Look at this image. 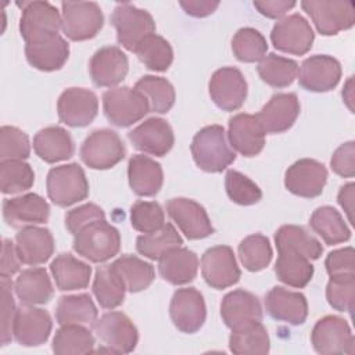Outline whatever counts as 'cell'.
I'll return each mask as SVG.
<instances>
[{
  "mask_svg": "<svg viewBox=\"0 0 355 355\" xmlns=\"http://www.w3.org/2000/svg\"><path fill=\"white\" fill-rule=\"evenodd\" d=\"M330 166L341 178H354L355 175V143L352 140L343 143L331 155Z\"/></svg>",
  "mask_w": 355,
  "mask_h": 355,
  "instance_id": "obj_57",
  "label": "cell"
},
{
  "mask_svg": "<svg viewBox=\"0 0 355 355\" xmlns=\"http://www.w3.org/2000/svg\"><path fill=\"white\" fill-rule=\"evenodd\" d=\"M132 227L141 233H151L165 225V214L155 201H136L130 207Z\"/></svg>",
  "mask_w": 355,
  "mask_h": 355,
  "instance_id": "obj_51",
  "label": "cell"
},
{
  "mask_svg": "<svg viewBox=\"0 0 355 355\" xmlns=\"http://www.w3.org/2000/svg\"><path fill=\"white\" fill-rule=\"evenodd\" d=\"M220 316L230 329H240L262 322V308L257 295L243 288L227 293L220 302Z\"/></svg>",
  "mask_w": 355,
  "mask_h": 355,
  "instance_id": "obj_24",
  "label": "cell"
},
{
  "mask_svg": "<svg viewBox=\"0 0 355 355\" xmlns=\"http://www.w3.org/2000/svg\"><path fill=\"white\" fill-rule=\"evenodd\" d=\"M183 240L178 230L171 223H165L158 230L144 233L136 240V250L140 255L148 259L158 261L165 252L172 248L182 247Z\"/></svg>",
  "mask_w": 355,
  "mask_h": 355,
  "instance_id": "obj_43",
  "label": "cell"
},
{
  "mask_svg": "<svg viewBox=\"0 0 355 355\" xmlns=\"http://www.w3.org/2000/svg\"><path fill=\"white\" fill-rule=\"evenodd\" d=\"M18 6L22 7L19 33L25 43L42 36L55 35L62 29V18L49 1H26L18 3Z\"/></svg>",
  "mask_w": 355,
  "mask_h": 355,
  "instance_id": "obj_15",
  "label": "cell"
},
{
  "mask_svg": "<svg viewBox=\"0 0 355 355\" xmlns=\"http://www.w3.org/2000/svg\"><path fill=\"white\" fill-rule=\"evenodd\" d=\"M265 308L270 318L290 324H302L308 316V301L304 294L276 286L265 295Z\"/></svg>",
  "mask_w": 355,
  "mask_h": 355,
  "instance_id": "obj_27",
  "label": "cell"
},
{
  "mask_svg": "<svg viewBox=\"0 0 355 355\" xmlns=\"http://www.w3.org/2000/svg\"><path fill=\"white\" fill-rule=\"evenodd\" d=\"M225 189L229 198L239 205H252L259 202L262 191L259 186L239 171L229 169L225 176Z\"/></svg>",
  "mask_w": 355,
  "mask_h": 355,
  "instance_id": "obj_50",
  "label": "cell"
},
{
  "mask_svg": "<svg viewBox=\"0 0 355 355\" xmlns=\"http://www.w3.org/2000/svg\"><path fill=\"white\" fill-rule=\"evenodd\" d=\"M171 320L182 333L198 331L207 318V308L202 294L194 287L178 288L169 304Z\"/></svg>",
  "mask_w": 355,
  "mask_h": 355,
  "instance_id": "obj_12",
  "label": "cell"
},
{
  "mask_svg": "<svg viewBox=\"0 0 355 355\" xmlns=\"http://www.w3.org/2000/svg\"><path fill=\"white\" fill-rule=\"evenodd\" d=\"M277 252H291L305 257L309 261L319 259L323 247L305 227L297 225H283L275 233Z\"/></svg>",
  "mask_w": 355,
  "mask_h": 355,
  "instance_id": "obj_33",
  "label": "cell"
},
{
  "mask_svg": "<svg viewBox=\"0 0 355 355\" xmlns=\"http://www.w3.org/2000/svg\"><path fill=\"white\" fill-rule=\"evenodd\" d=\"M354 198H355V184L351 182V183H347L344 186L340 187V191H338V196H337V201L340 204V207L344 209V212L347 214L348 216V220L351 223H354L352 220V211H354Z\"/></svg>",
  "mask_w": 355,
  "mask_h": 355,
  "instance_id": "obj_61",
  "label": "cell"
},
{
  "mask_svg": "<svg viewBox=\"0 0 355 355\" xmlns=\"http://www.w3.org/2000/svg\"><path fill=\"white\" fill-rule=\"evenodd\" d=\"M313 349L322 355L352 354L354 336L348 322L337 315L320 318L311 333Z\"/></svg>",
  "mask_w": 355,
  "mask_h": 355,
  "instance_id": "obj_9",
  "label": "cell"
},
{
  "mask_svg": "<svg viewBox=\"0 0 355 355\" xmlns=\"http://www.w3.org/2000/svg\"><path fill=\"white\" fill-rule=\"evenodd\" d=\"M36 155L49 164L69 159L75 153V143L69 132L61 126L40 129L33 137Z\"/></svg>",
  "mask_w": 355,
  "mask_h": 355,
  "instance_id": "obj_31",
  "label": "cell"
},
{
  "mask_svg": "<svg viewBox=\"0 0 355 355\" xmlns=\"http://www.w3.org/2000/svg\"><path fill=\"white\" fill-rule=\"evenodd\" d=\"M98 111L97 96L83 87L65 89L57 101L58 118L72 128H83L93 122Z\"/></svg>",
  "mask_w": 355,
  "mask_h": 355,
  "instance_id": "obj_16",
  "label": "cell"
},
{
  "mask_svg": "<svg viewBox=\"0 0 355 355\" xmlns=\"http://www.w3.org/2000/svg\"><path fill=\"white\" fill-rule=\"evenodd\" d=\"M46 187L49 198L58 207H69L89 196V182L85 171L76 162L51 168L47 173Z\"/></svg>",
  "mask_w": 355,
  "mask_h": 355,
  "instance_id": "obj_4",
  "label": "cell"
},
{
  "mask_svg": "<svg viewBox=\"0 0 355 355\" xmlns=\"http://www.w3.org/2000/svg\"><path fill=\"white\" fill-rule=\"evenodd\" d=\"M80 158L92 169H110L126 155V147L115 130H93L80 146Z\"/></svg>",
  "mask_w": 355,
  "mask_h": 355,
  "instance_id": "obj_7",
  "label": "cell"
},
{
  "mask_svg": "<svg viewBox=\"0 0 355 355\" xmlns=\"http://www.w3.org/2000/svg\"><path fill=\"white\" fill-rule=\"evenodd\" d=\"M72 247L78 255L90 262H105L119 252L121 234L105 219L96 220L75 234Z\"/></svg>",
  "mask_w": 355,
  "mask_h": 355,
  "instance_id": "obj_2",
  "label": "cell"
},
{
  "mask_svg": "<svg viewBox=\"0 0 355 355\" xmlns=\"http://www.w3.org/2000/svg\"><path fill=\"white\" fill-rule=\"evenodd\" d=\"M232 50L241 62L261 61L268 51V43L263 35L250 26L240 28L232 39Z\"/></svg>",
  "mask_w": 355,
  "mask_h": 355,
  "instance_id": "obj_49",
  "label": "cell"
},
{
  "mask_svg": "<svg viewBox=\"0 0 355 355\" xmlns=\"http://www.w3.org/2000/svg\"><path fill=\"white\" fill-rule=\"evenodd\" d=\"M313 272V265L305 257L291 252H279L275 263V273L284 284L302 288L311 282Z\"/></svg>",
  "mask_w": 355,
  "mask_h": 355,
  "instance_id": "obj_42",
  "label": "cell"
},
{
  "mask_svg": "<svg viewBox=\"0 0 355 355\" xmlns=\"http://www.w3.org/2000/svg\"><path fill=\"white\" fill-rule=\"evenodd\" d=\"M300 101L295 93H277L255 115L265 133L275 135L288 130L300 115Z\"/></svg>",
  "mask_w": 355,
  "mask_h": 355,
  "instance_id": "obj_22",
  "label": "cell"
},
{
  "mask_svg": "<svg viewBox=\"0 0 355 355\" xmlns=\"http://www.w3.org/2000/svg\"><path fill=\"white\" fill-rule=\"evenodd\" d=\"M166 212L189 240L205 239L214 233L205 208L194 200L171 198L166 202Z\"/></svg>",
  "mask_w": 355,
  "mask_h": 355,
  "instance_id": "obj_18",
  "label": "cell"
},
{
  "mask_svg": "<svg viewBox=\"0 0 355 355\" xmlns=\"http://www.w3.org/2000/svg\"><path fill=\"white\" fill-rule=\"evenodd\" d=\"M179 4L187 15L196 17V18L211 15L219 7V1H211V0H189V1H180Z\"/></svg>",
  "mask_w": 355,
  "mask_h": 355,
  "instance_id": "obj_60",
  "label": "cell"
},
{
  "mask_svg": "<svg viewBox=\"0 0 355 355\" xmlns=\"http://www.w3.org/2000/svg\"><path fill=\"white\" fill-rule=\"evenodd\" d=\"M17 297L24 304L40 305L51 300L54 288L44 268H29L19 273L14 283Z\"/></svg>",
  "mask_w": 355,
  "mask_h": 355,
  "instance_id": "obj_35",
  "label": "cell"
},
{
  "mask_svg": "<svg viewBox=\"0 0 355 355\" xmlns=\"http://www.w3.org/2000/svg\"><path fill=\"white\" fill-rule=\"evenodd\" d=\"M135 89L147 98L150 111L165 114L175 104V89L165 78L146 75L136 82Z\"/></svg>",
  "mask_w": 355,
  "mask_h": 355,
  "instance_id": "obj_45",
  "label": "cell"
},
{
  "mask_svg": "<svg viewBox=\"0 0 355 355\" xmlns=\"http://www.w3.org/2000/svg\"><path fill=\"white\" fill-rule=\"evenodd\" d=\"M103 110L107 119L119 128H128L150 112L147 98L135 87H111L103 93Z\"/></svg>",
  "mask_w": 355,
  "mask_h": 355,
  "instance_id": "obj_3",
  "label": "cell"
},
{
  "mask_svg": "<svg viewBox=\"0 0 355 355\" xmlns=\"http://www.w3.org/2000/svg\"><path fill=\"white\" fill-rule=\"evenodd\" d=\"M197 270L198 258L196 252L189 248H172L158 259V272L161 277L173 286L193 282L197 276Z\"/></svg>",
  "mask_w": 355,
  "mask_h": 355,
  "instance_id": "obj_32",
  "label": "cell"
},
{
  "mask_svg": "<svg viewBox=\"0 0 355 355\" xmlns=\"http://www.w3.org/2000/svg\"><path fill=\"white\" fill-rule=\"evenodd\" d=\"M133 53L144 67L157 72L166 71L173 61V51L169 42L157 33L143 39Z\"/></svg>",
  "mask_w": 355,
  "mask_h": 355,
  "instance_id": "obj_46",
  "label": "cell"
},
{
  "mask_svg": "<svg viewBox=\"0 0 355 355\" xmlns=\"http://www.w3.org/2000/svg\"><path fill=\"white\" fill-rule=\"evenodd\" d=\"M259 78L272 87H287L298 73V64L294 60L269 53L257 67Z\"/></svg>",
  "mask_w": 355,
  "mask_h": 355,
  "instance_id": "obj_44",
  "label": "cell"
},
{
  "mask_svg": "<svg viewBox=\"0 0 355 355\" xmlns=\"http://www.w3.org/2000/svg\"><path fill=\"white\" fill-rule=\"evenodd\" d=\"M55 286L61 291L86 288L90 282L92 268L71 254H60L50 265Z\"/></svg>",
  "mask_w": 355,
  "mask_h": 355,
  "instance_id": "obj_34",
  "label": "cell"
},
{
  "mask_svg": "<svg viewBox=\"0 0 355 355\" xmlns=\"http://www.w3.org/2000/svg\"><path fill=\"white\" fill-rule=\"evenodd\" d=\"M61 18L64 35L82 42L94 37L104 25V15L94 1H62Z\"/></svg>",
  "mask_w": 355,
  "mask_h": 355,
  "instance_id": "obj_6",
  "label": "cell"
},
{
  "mask_svg": "<svg viewBox=\"0 0 355 355\" xmlns=\"http://www.w3.org/2000/svg\"><path fill=\"white\" fill-rule=\"evenodd\" d=\"M17 254L25 265H42L54 252V239L49 229L35 225L22 227L15 236Z\"/></svg>",
  "mask_w": 355,
  "mask_h": 355,
  "instance_id": "obj_29",
  "label": "cell"
},
{
  "mask_svg": "<svg viewBox=\"0 0 355 355\" xmlns=\"http://www.w3.org/2000/svg\"><path fill=\"white\" fill-rule=\"evenodd\" d=\"M209 96L215 105L223 111L239 110L247 98V80L241 71L234 67L216 69L209 79Z\"/></svg>",
  "mask_w": 355,
  "mask_h": 355,
  "instance_id": "obj_11",
  "label": "cell"
},
{
  "mask_svg": "<svg viewBox=\"0 0 355 355\" xmlns=\"http://www.w3.org/2000/svg\"><path fill=\"white\" fill-rule=\"evenodd\" d=\"M128 179L132 191L140 197L155 196L164 183L161 165L144 154H136L128 164Z\"/></svg>",
  "mask_w": 355,
  "mask_h": 355,
  "instance_id": "obj_30",
  "label": "cell"
},
{
  "mask_svg": "<svg viewBox=\"0 0 355 355\" xmlns=\"http://www.w3.org/2000/svg\"><path fill=\"white\" fill-rule=\"evenodd\" d=\"M343 100L349 108L351 112H354V78L351 76L343 89Z\"/></svg>",
  "mask_w": 355,
  "mask_h": 355,
  "instance_id": "obj_62",
  "label": "cell"
},
{
  "mask_svg": "<svg viewBox=\"0 0 355 355\" xmlns=\"http://www.w3.org/2000/svg\"><path fill=\"white\" fill-rule=\"evenodd\" d=\"M301 7L323 36L337 35L341 31L352 28L355 22L354 1L305 0L301 1Z\"/></svg>",
  "mask_w": 355,
  "mask_h": 355,
  "instance_id": "obj_8",
  "label": "cell"
},
{
  "mask_svg": "<svg viewBox=\"0 0 355 355\" xmlns=\"http://www.w3.org/2000/svg\"><path fill=\"white\" fill-rule=\"evenodd\" d=\"M326 270L330 277L345 276V275H355V265H354V248L344 247L340 250L331 251L326 261Z\"/></svg>",
  "mask_w": 355,
  "mask_h": 355,
  "instance_id": "obj_56",
  "label": "cell"
},
{
  "mask_svg": "<svg viewBox=\"0 0 355 355\" xmlns=\"http://www.w3.org/2000/svg\"><path fill=\"white\" fill-rule=\"evenodd\" d=\"M35 183V173L22 159L0 162V189L3 194H17L29 190Z\"/></svg>",
  "mask_w": 355,
  "mask_h": 355,
  "instance_id": "obj_47",
  "label": "cell"
},
{
  "mask_svg": "<svg viewBox=\"0 0 355 355\" xmlns=\"http://www.w3.org/2000/svg\"><path fill=\"white\" fill-rule=\"evenodd\" d=\"M239 257L243 266L250 272L265 269L273 257L269 239L261 233L247 236L239 244Z\"/></svg>",
  "mask_w": 355,
  "mask_h": 355,
  "instance_id": "obj_48",
  "label": "cell"
},
{
  "mask_svg": "<svg viewBox=\"0 0 355 355\" xmlns=\"http://www.w3.org/2000/svg\"><path fill=\"white\" fill-rule=\"evenodd\" d=\"M295 6V1L287 0H257L254 1V7L268 18H280L288 10Z\"/></svg>",
  "mask_w": 355,
  "mask_h": 355,
  "instance_id": "obj_59",
  "label": "cell"
},
{
  "mask_svg": "<svg viewBox=\"0 0 355 355\" xmlns=\"http://www.w3.org/2000/svg\"><path fill=\"white\" fill-rule=\"evenodd\" d=\"M229 349L236 355L268 354L270 341L266 327L262 322L232 330L229 337Z\"/></svg>",
  "mask_w": 355,
  "mask_h": 355,
  "instance_id": "obj_41",
  "label": "cell"
},
{
  "mask_svg": "<svg viewBox=\"0 0 355 355\" xmlns=\"http://www.w3.org/2000/svg\"><path fill=\"white\" fill-rule=\"evenodd\" d=\"M327 182L326 166L311 158L295 161L284 173L286 189L304 198H313L322 194Z\"/></svg>",
  "mask_w": 355,
  "mask_h": 355,
  "instance_id": "obj_17",
  "label": "cell"
},
{
  "mask_svg": "<svg viewBox=\"0 0 355 355\" xmlns=\"http://www.w3.org/2000/svg\"><path fill=\"white\" fill-rule=\"evenodd\" d=\"M135 148L155 157L166 155L175 143L171 125L162 118H148L128 133Z\"/></svg>",
  "mask_w": 355,
  "mask_h": 355,
  "instance_id": "obj_21",
  "label": "cell"
},
{
  "mask_svg": "<svg viewBox=\"0 0 355 355\" xmlns=\"http://www.w3.org/2000/svg\"><path fill=\"white\" fill-rule=\"evenodd\" d=\"M104 219H105L104 211L98 205L93 202H87L65 214V227L75 236L87 225L96 220H104Z\"/></svg>",
  "mask_w": 355,
  "mask_h": 355,
  "instance_id": "obj_55",
  "label": "cell"
},
{
  "mask_svg": "<svg viewBox=\"0 0 355 355\" xmlns=\"http://www.w3.org/2000/svg\"><path fill=\"white\" fill-rule=\"evenodd\" d=\"M309 225L312 230L329 245L348 241L351 237V230L344 222L341 214L330 205H323L315 209L311 215Z\"/></svg>",
  "mask_w": 355,
  "mask_h": 355,
  "instance_id": "obj_37",
  "label": "cell"
},
{
  "mask_svg": "<svg viewBox=\"0 0 355 355\" xmlns=\"http://www.w3.org/2000/svg\"><path fill=\"white\" fill-rule=\"evenodd\" d=\"M53 320L47 311L24 304L17 309L12 334L18 344L24 347H37L47 341Z\"/></svg>",
  "mask_w": 355,
  "mask_h": 355,
  "instance_id": "obj_20",
  "label": "cell"
},
{
  "mask_svg": "<svg viewBox=\"0 0 355 355\" xmlns=\"http://www.w3.org/2000/svg\"><path fill=\"white\" fill-rule=\"evenodd\" d=\"M201 275L205 283L216 290L227 288L240 280L241 272L229 245L208 248L201 257Z\"/></svg>",
  "mask_w": 355,
  "mask_h": 355,
  "instance_id": "obj_13",
  "label": "cell"
},
{
  "mask_svg": "<svg viewBox=\"0 0 355 355\" xmlns=\"http://www.w3.org/2000/svg\"><path fill=\"white\" fill-rule=\"evenodd\" d=\"M355 294V275L330 277L326 287V298L331 308L340 312H352Z\"/></svg>",
  "mask_w": 355,
  "mask_h": 355,
  "instance_id": "obj_52",
  "label": "cell"
},
{
  "mask_svg": "<svg viewBox=\"0 0 355 355\" xmlns=\"http://www.w3.org/2000/svg\"><path fill=\"white\" fill-rule=\"evenodd\" d=\"M25 55L28 62L39 71H58L69 57V44L60 33L42 36L26 42Z\"/></svg>",
  "mask_w": 355,
  "mask_h": 355,
  "instance_id": "obj_23",
  "label": "cell"
},
{
  "mask_svg": "<svg viewBox=\"0 0 355 355\" xmlns=\"http://www.w3.org/2000/svg\"><path fill=\"white\" fill-rule=\"evenodd\" d=\"M31 154L28 135L15 126H1L0 129V159H25Z\"/></svg>",
  "mask_w": 355,
  "mask_h": 355,
  "instance_id": "obj_53",
  "label": "cell"
},
{
  "mask_svg": "<svg viewBox=\"0 0 355 355\" xmlns=\"http://www.w3.org/2000/svg\"><path fill=\"white\" fill-rule=\"evenodd\" d=\"M129 69L126 54L116 46H105L97 50L89 62L93 83L98 87H112L121 83Z\"/></svg>",
  "mask_w": 355,
  "mask_h": 355,
  "instance_id": "obj_25",
  "label": "cell"
},
{
  "mask_svg": "<svg viewBox=\"0 0 355 355\" xmlns=\"http://www.w3.org/2000/svg\"><path fill=\"white\" fill-rule=\"evenodd\" d=\"M112 268L122 277L126 290L130 293H139L150 287L154 282V266L135 255H121L112 263Z\"/></svg>",
  "mask_w": 355,
  "mask_h": 355,
  "instance_id": "obj_39",
  "label": "cell"
},
{
  "mask_svg": "<svg viewBox=\"0 0 355 355\" xmlns=\"http://www.w3.org/2000/svg\"><path fill=\"white\" fill-rule=\"evenodd\" d=\"M111 24L116 29V40L129 51H135L139 43L155 32L153 17L130 3H119L111 14Z\"/></svg>",
  "mask_w": 355,
  "mask_h": 355,
  "instance_id": "obj_5",
  "label": "cell"
},
{
  "mask_svg": "<svg viewBox=\"0 0 355 355\" xmlns=\"http://www.w3.org/2000/svg\"><path fill=\"white\" fill-rule=\"evenodd\" d=\"M19 265H21V259L17 254L15 244L11 240L4 239L3 245H1L0 275L6 276V277H11L12 275H15L19 270Z\"/></svg>",
  "mask_w": 355,
  "mask_h": 355,
  "instance_id": "obj_58",
  "label": "cell"
},
{
  "mask_svg": "<svg viewBox=\"0 0 355 355\" xmlns=\"http://www.w3.org/2000/svg\"><path fill=\"white\" fill-rule=\"evenodd\" d=\"M298 82L308 92L324 93L333 90L341 78L338 60L326 54L311 55L298 68Z\"/></svg>",
  "mask_w": 355,
  "mask_h": 355,
  "instance_id": "obj_19",
  "label": "cell"
},
{
  "mask_svg": "<svg viewBox=\"0 0 355 355\" xmlns=\"http://www.w3.org/2000/svg\"><path fill=\"white\" fill-rule=\"evenodd\" d=\"M98 338L114 354L132 352L139 341V333L133 322L122 312H107L93 324Z\"/></svg>",
  "mask_w": 355,
  "mask_h": 355,
  "instance_id": "obj_14",
  "label": "cell"
},
{
  "mask_svg": "<svg viewBox=\"0 0 355 355\" xmlns=\"http://www.w3.org/2000/svg\"><path fill=\"white\" fill-rule=\"evenodd\" d=\"M313 39V29L300 14H291L279 19L270 32V40L275 49L294 55H304L308 53Z\"/></svg>",
  "mask_w": 355,
  "mask_h": 355,
  "instance_id": "obj_10",
  "label": "cell"
},
{
  "mask_svg": "<svg viewBox=\"0 0 355 355\" xmlns=\"http://www.w3.org/2000/svg\"><path fill=\"white\" fill-rule=\"evenodd\" d=\"M97 315V308L89 294L64 295L55 306V320L58 324L93 326Z\"/></svg>",
  "mask_w": 355,
  "mask_h": 355,
  "instance_id": "obj_36",
  "label": "cell"
},
{
  "mask_svg": "<svg viewBox=\"0 0 355 355\" xmlns=\"http://www.w3.org/2000/svg\"><path fill=\"white\" fill-rule=\"evenodd\" d=\"M196 165L209 173L225 171L236 159V153L226 140L220 125H209L200 129L190 146Z\"/></svg>",
  "mask_w": 355,
  "mask_h": 355,
  "instance_id": "obj_1",
  "label": "cell"
},
{
  "mask_svg": "<svg viewBox=\"0 0 355 355\" xmlns=\"http://www.w3.org/2000/svg\"><path fill=\"white\" fill-rule=\"evenodd\" d=\"M126 286L112 265L98 266L93 280V293L104 309H114L125 300Z\"/></svg>",
  "mask_w": 355,
  "mask_h": 355,
  "instance_id": "obj_38",
  "label": "cell"
},
{
  "mask_svg": "<svg viewBox=\"0 0 355 355\" xmlns=\"http://www.w3.org/2000/svg\"><path fill=\"white\" fill-rule=\"evenodd\" d=\"M265 135L255 115L240 112L229 119V143L244 157H255L262 151Z\"/></svg>",
  "mask_w": 355,
  "mask_h": 355,
  "instance_id": "obj_28",
  "label": "cell"
},
{
  "mask_svg": "<svg viewBox=\"0 0 355 355\" xmlns=\"http://www.w3.org/2000/svg\"><path fill=\"white\" fill-rule=\"evenodd\" d=\"M0 290H1V345H7L11 343L12 326L17 313L15 301L12 297V282L10 277H0Z\"/></svg>",
  "mask_w": 355,
  "mask_h": 355,
  "instance_id": "obj_54",
  "label": "cell"
},
{
  "mask_svg": "<svg viewBox=\"0 0 355 355\" xmlns=\"http://www.w3.org/2000/svg\"><path fill=\"white\" fill-rule=\"evenodd\" d=\"M50 216V205L36 193L6 198L3 201V218L11 227H25L46 223Z\"/></svg>",
  "mask_w": 355,
  "mask_h": 355,
  "instance_id": "obj_26",
  "label": "cell"
},
{
  "mask_svg": "<svg viewBox=\"0 0 355 355\" xmlns=\"http://www.w3.org/2000/svg\"><path fill=\"white\" fill-rule=\"evenodd\" d=\"M94 337L83 324H61L55 331L51 349L58 355H78L93 352Z\"/></svg>",
  "mask_w": 355,
  "mask_h": 355,
  "instance_id": "obj_40",
  "label": "cell"
}]
</instances>
